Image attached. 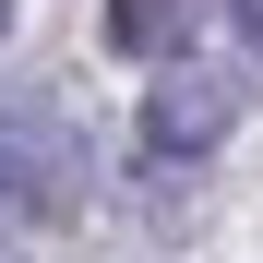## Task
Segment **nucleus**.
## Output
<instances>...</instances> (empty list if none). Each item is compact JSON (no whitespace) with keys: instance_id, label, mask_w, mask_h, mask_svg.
I'll list each match as a JSON object with an SVG mask.
<instances>
[{"instance_id":"1","label":"nucleus","mask_w":263,"mask_h":263,"mask_svg":"<svg viewBox=\"0 0 263 263\" xmlns=\"http://www.w3.org/2000/svg\"><path fill=\"white\" fill-rule=\"evenodd\" d=\"M84 192V144L48 120V108H24V120H0V228H48V215H72Z\"/></svg>"},{"instance_id":"2","label":"nucleus","mask_w":263,"mask_h":263,"mask_svg":"<svg viewBox=\"0 0 263 263\" xmlns=\"http://www.w3.org/2000/svg\"><path fill=\"white\" fill-rule=\"evenodd\" d=\"M239 132V84L228 72H167L156 96H144V156L156 167H192V156H215Z\"/></svg>"},{"instance_id":"3","label":"nucleus","mask_w":263,"mask_h":263,"mask_svg":"<svg viewBox=\"0 0 263 263\" xmlns=\"http://www.w3.org/2000/svg\"><path fill=\"white\" fill-rule=\"evenodd\" d=\"M192 12L203 0H108V48L120 60H180L192 48Z\"/></svg>"},{"instance_id":"4","label":"nucleus","mask_w":263,"mask_h":263,"mask_svg":"<svg viewBox=\"0 0 263 263\" xmlns=\"http://www.w3.org/2000/svg\"><path fill=\"white\" fill-rule=\"evenodd\" d=\"M228 24H239V48L263 60V0H228Z\"/></svg>"},{"instance_id":"5","label":"nucleus","mask_w":263,"mask_h":263,"mask_svg":"<svg viewBox=\"0 0 263 263\" xmlns=\"http://www.w3.org/2000/svg\"><path fill=\"white\" fill-rule=\"evenodd\" d=\"M0 24H12V0H0Z\"/></svg>"}]
</instances>
